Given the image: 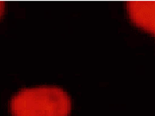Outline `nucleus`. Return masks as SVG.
<instances>
[{
    "label": "nucleus",
    "instance_id": "nucleus-1",
    "mask_svg": "<svg viewBox=\"0 0 155 116\" xmlns=\"http://www.w3.org/2000/svg\"><path fill=\"white\" fill-rule=\"evenodd\" d=\"M71 108L70 96L56 86L23 89L11 101L13 116H68Z\"/></svg>",
    "mask_w": 155,
    "mask_h": 116
},
{
    "label": "nucleus",
    "instance_id": "nucleus-2",
    "mask_svg": "<svg viewBox=\"0 0 155 116\" xmlns=\"http://www.w3.org/2000/svg\"><path fill=\"white\" fill-rule=\"evenodd\" d=\"M127 11L137 27L155 35V1L127 2Z\"/></svg>",
    "mask_w": 155,
    "mask_h": 116
},
{
    "label": "nucleus",
    "instance_id": "nucleus-3",
    "mask_svg": "<svg viewBox=\"0 0 155 116\" xmlns=\"http://www.w3.org/2000/svg\"><path fill=\"white\" fill-rule=\"evenodd\" d=\"M5 2L0 1V18L2 17L4 12H5Z\"/></svg>",
    "mask_w": 155,
    "mask_h": 116
}]
</instances>
